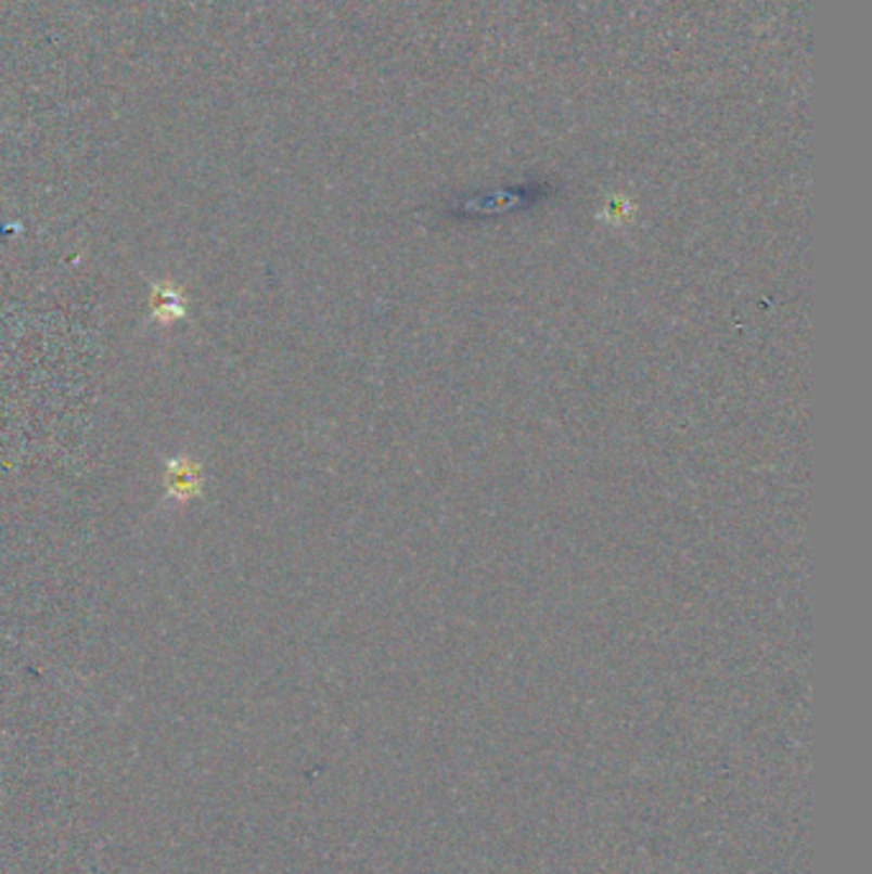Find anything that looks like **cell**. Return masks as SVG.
<instances>
[{
  "label": "cell",
  "instance_id": "1",
  "mask_svg": "<svg viewBox=\"0 0 872 874\" xmlns=\"http://www.w3.org/2000/svg\"><path fill=\"white\" fill-rule=\"evenodd\" d=\"M164 484H167L169 499L180 501H192L203 493V468H200L197 461H192L188 455L180 458H169L167 461V473H164Z\"/></svg>",
  "mask_w": 872,
  "mask_h": 874
},
{
  "label": "cell",
  "instance_id": "2",
  "mask_svg": "<svg viewBox=\"0 0 872 874\" xmlns=\"http://www.w3.org/2000/svg\"><path fill=\"white\" fill-rule=\"evenodd\" d=\"M182 290L171 282H159L152 286V320L162 325H171L175 320H182L188 310L182 305Z\"/></svg>",
  "mask_w": 872,
  "mask_h": 874
}]
</instances>
